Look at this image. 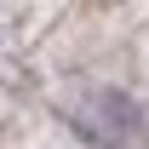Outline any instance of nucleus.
I'll return each instance as SVG.
<instances>
[{
	"instance_id": "nucleus-1",
	"label": "nucleus",
	"mask_w": 149,
	"mask_h": 149,
	"mask_svg": "<svg viewBox=\"0 0 149 149\" xmlns=\"http://www.w3.org/2000/svg\"><path fill=\"white\" fill-rule=\"evenodd\" d=\"M97 132L103 138H132L138 132V103H132L126 92H97Z\"/></svg>"
}]
</instances>
